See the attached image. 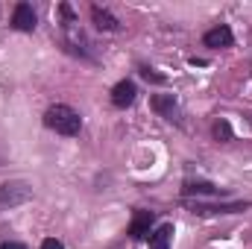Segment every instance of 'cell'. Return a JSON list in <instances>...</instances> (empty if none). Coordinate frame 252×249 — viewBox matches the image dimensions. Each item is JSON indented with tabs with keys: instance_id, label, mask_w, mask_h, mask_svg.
<instances>
[{
	"instance_id": "cell-8",
	"label": "cell",
	"mask_w": 252,
	"mask_h": 249,
	"mask_svg": "<svg viewBox=\"0 0 252 249\" xmlns=\"http://www.w3.org/2000/svg\"><path fill=\"white\" fill-rule=\"evenodd\" d=\"M153 223H156V211H135V217H132V223H129V235L135 238V241H144V238H150V229H153Z\"/></svg>"
},
{
	"instance_id": "cell-10",
	"label": "cell",
	"mask_w": 252,
	"mask_h": 249,
	"mask_svg": "<svg viewBox=\"0 0 252 249\" xmlns=\"http://www.w3.org/2000/svg\"><path fill=\"white\" fill-rule=\"evenodd\" d=\"M173 241V223H161L156 232H150V249H170Z\"/></svg>"
},
{
	"instance_id": "cell-15",
	"label": "cell",
	"mask_w": 252,
	"mask_h": 249,
	"mask_svg": "<svg viewBox=\"0 0 252 249\" xmlns=\"http://www.w3.org/2000/svg\"><path fill=\"white\" fill-rule=\"evenodd\" d=\"M0 249H27V247H24V244H18V241H3Z\"/></svg>"
},
{
	"instance_id": "cell-13",
	"label": "cell",
	"mask_w": 252,
	"mask_h": 249,
	"mask_svg": "<svg viewBox=\"0 0 252 249\" xmlns=\"http://www.w3.org/2000/svg\"><path fill=\"white\" fill-rule=\"evenodd\" d=\"M138 70H141V76H144L147 82H156V85H164V82H167V76H164V73H156L150 64H141Z\"/></svg>"
},
{
	"instance_id": "cell-7",
	"label": "cell",
	"mask_w": 252,
	"mask_h": 249,
	"mask_svg": "<svg viewBox=\"0 0 252 249\" xmlns=\"http://www.w3.org/2000/svg\"><path fill=\"white\" fill-rule=\"evenodd\" d=\"M135 97H138V88H135L132 79H121V82L112 88V106H115V109H129V106L135 103Z\"/></svg>"
},
{
	"instance_id": "cell-6",
	"label": "cell",
	"mask_w": 252,
	"mask_h": 249,
	"mask_svg": "<svg viewBox=\"0 0 252 249\" xmlns=\"http://www.w3.org/2000/svg\"><path fill=\"white\" fill-rule=\"evenodd\" d=\"M252 202H220V205H211V202H193V211L208 217V214H238V211H247Z\"/></svg>"
},
{
	"instance_id": "cell-3",
	"label": "cell",
	"mask_w": 252,
	"mask_h": 249,
	"mask_svg": "<svg viewBox=\"0 0 252 249\" xmlns=\"http://www.w3.org/2000/svg\"><path fill=\"white\" fill-rule=\"evenodd\" d=\"M32 196V190L24 185V182H6V185H0V208H12V205H21V202H27Z\"/></svg>"
},
{
	"instance_id": "cell-9",
	"label": "cell",
	"mask_w": 252,
	"mask_h": 249,
	"mask_svg": "<svg viewBox=\"0 0 252 249\" xmlns=\"http://www.w3.org/2000/svg\"><path fill=\"white\" fill-rule=\"evenodd\" d=\"M91 21H94V27L100 32H118L121 30V21L109 9H103V6H91Z\"/></svg>"
},
{
	"instance_id": "cell-5",
	"label": "cell",
	"mask_w": 252,
	"mask_h": 249,
	"mask_svg": "<svg viewBox=\"0 0 252 249\" xmlns=\"http://www.w3.org/2000/svg\"><path fill=\"white\" fill-rule=\"evenodd\" d=\"M202 44L211 47V50H223V47H232V44H235V35H232V30H229L226 24H217V27H211V30L202 35Z\"/></svg>"
},
{
	"instance_id": "cell-4",
	"label": "cell",
	"mask_w": 252,
	"mask_h": 249,
	"mask_svg": "<svg viewBox=\"0 0 252 249\" xmlns=\"http://www.w3.org/2000/svg\"><path fill=\"white\" fill-rule=\"evenodd\" d=\"M35 24H38V18H35V9H32L30 3H18V6L12 9V30H18V32H32Z\"/></svg>"
},
{
	"instance_id": "cell-12",
	"label": "cell",
	"mask_w": 252,
	"mask_h": 249,
	"mask_svg": "<svg viewBox=\"0 0 252 249\" xmlns=\"http://www.w3.org/2000/svg\"><path fill=\"white\" fill-rule=\"evenodd\" d=\"M214 138H217V141H223V144H229V141L235 138V135H232V126H229V121H223V118H220V121L214 124Z\"/></svg>"
},
{
	"instance_id": "cell-1",
	"label": "cell",
	"mask_w": 252,
	"mask_h": 249,
	"mask_svg": "<svg viewBox=\"0 0 252 249\" xmlns=\"http://www.w3.org/2000/svg\"><path fill=\"white\" fill-rule=\"evenodd\" d=\"M44 126L53 129L56 135H64V138H76L82 132V118L76 109L64 106V103H56L44 112Z\"/></svg>"
},
{
	"instance_id": "cell-11",
	"label": "cell",
	"mask_w": 252,
	"mask_h": 249,
	"mask_svg": "<svg viewBox=\"0 0 252 249\" xmlns=\"http://www.w3.org/2000/svg\"><path fill=\"white\" fill-rule=\"evenodd\" d=\"M182 196L185 199H190V196H220V190L211 185V182H185Z\"/></svg>"
},
{
	"instance_id": "cell-14",
	"label": "cell",
	"mask_w": 252,
	"mask_h": 249,
	"mask_svg": "<svg viewBox=\"0 0 252 249\" xmlns=\"http://www.w3.org/2000/svg\"><path fill=\"white\" fill-rule=\"evenodd\" d=\"M41 249H64V244L56 238H47V241H41Z\"/></svg>"
},
{
	"instance_id": "cell-2",
	"label": "cell",
	"mask_w": 252,
	"mask_h": 249,
	"mask_svg": "<svg viewBox=\"0 0 252 249\" xmlns=\"http://www.w3.org/2000/svg\"><path fill=\"white\" fill-rule=\"evenodd\" d=\"M150 106H153V112H156V115H161L164 121L182 126V112H179V103H176V97H173V94H156V97L150 100Z\"/></svg>"
}]
</instances>
